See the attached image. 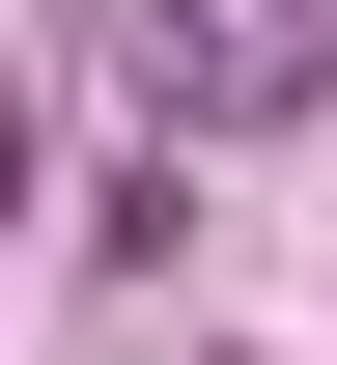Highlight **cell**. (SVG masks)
I'll return each instance as SVG.
<instances>
[{
	"instance_id": "1",
	"label": "cell",
	"mask_w": 337,
	"mask_h": 365,
	"mask_svg": "<svg viewBox=\"0 0 337 365\" xmlns=\"http://www.w3.org/2000/svg\"><path fill=\"white\" fill-rule=\"evenodd\" d=\"M113 85H141V140H253L337 85V0H113Z\"/></svg>"
},
{
	"instance_id": "2",
	"label": "cell",
	"mask_w": 337,
	"mask_h": 365,
	"mask_svg": "<svg viewBox=\"0 0 337 365\" xmlns=\"http://www.w3.org/2000/svg\"><path fill=\"white\" fill-rule=\"evenodd\" d=\"M0 197H28V85H0Z\"/></svg>"
}]
</instances>
